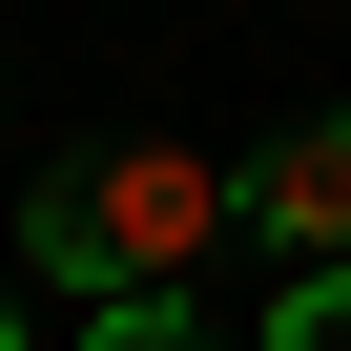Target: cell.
I'll list each match as a JSON object with an SVG mask.
<instances>
[{
	"label": "cell",
	"mask_w": 351,
	"mask_h": 351,
	"mask_svg": "<svg viewBox=\"0 0 351 351\" xmlns=\"http://www.w3.org/2000/svg\"><path fill=\"white\" fill-rule=\"evenodd\" d=\"M83 351H207V310L186 289H124V310H83Z\"/></svg>",
	"instance_id": "obj_3"
},
{
	"label": "cell",
	"mask_w": 351,
	"mask_h": 351,
	"mask_svg": "<svg viewBox=\"0 0 351 351\" xmlns=\"http://www.w3.org/2000/svg\"><path fill=\"white\" fill-rule=\"evenodd\" d=\"M207 228H248V186H228L207 145H83V165H42V289H83V310L186 289Z\"/></svg>",
	"instance_id": "obj_1"
},
{
	"label": "cell",
	"mask_w": 351,
	"mask_h": 351,
	"mask_svg": "<svg viewBox=\"0 0 351 351\" xmlns=\"http://www.w3.org/2000/svg\"><path fill=\"white\" fill-rule=\"evenodd\" d=\"M228 186H248V228H269L289 269H351V104H310V124H269V145L228 165Z\"/></svg>",
	"instance_id": "obj_2"
},
{
	"label": "cell",
	"mask_w": 351,
	"mask_h": 351,
	"mask_svg": "<svg viewBox=\"0 0 351 351\" xmlns=\"http://www.w3.org/2000/svg\"><path fill=\"white\" fill-rule=\"evenodd\" d=\"M269 351H351V269H289V310H269Z\"/></svg>",
	"instance_id": "obj_4"
},
{
	"label": "cell",
	"mask_w": 351,
	"mask_h": 351,
	"mask_svg": "<svg viewBox=\"0 0 351 351\" xmlns=\"http://www.w3.org/2000/svg\"><path fill=\"white\" fill-rule=\"evenodd\" d=\"M0 351H21V289H0Z\"/></svg>",
	"instance_id": "obj_5"
}]
</instances>
